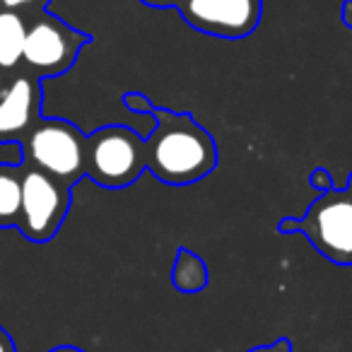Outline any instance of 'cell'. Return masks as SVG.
<instances>
[{"mask_svg":"<svg viewBox=\"0 0 352 352\" xmlns=\"http://www.w3.org/2000/svg\"><path fill=\"white\" fill-rule=\"evenodd\" d=\"M145 138L147 171L166 186H191L217 169L215 138L188 111L155 107Z\"/></svg>","mask_w":352,"mask_h":352,"instance_id":"1","label":"cell"},{"mask_svg":"<svg viewBox=\"0 0 352 352\" xmlns=\"http://www.w3.org/2000/svg\"><path fill=\"white\" fill-rule=\"evenodd\" d=\"M278 232H302L326 261L336 265H352V193L347 188H328L299 220H280Z\"/></svg>","mask_w":352,"mask_h":352,"instance_id":"2","label":"cell"},{"mask_svg":"<svg viewBox=\"0 0 352 352\" xmlns=\"http://www.w3.org/2000/svg\"><path fill=\"white\" fill-rule=\"evenodd\" d=\"M22 164L46 171L70 188L87 174V135L65 118H39L20 142Z\"/></svg>","mask_w":352,"mask_h":352,"instance_id":"3","label":"cell"},{"mask_svg":"<svg viewBox=\"0 0 352 352\" xmlns=\"http://www.w3.org/2000/svg\"><path fill=\"white\" fill-rule=\"evenodd\" d=\"M147 169L145 138L126 126H102L87 135V179L109 191L128 188Z\"/></svg>","mask_w":352,"mask_h":352,"instance_id":"4","label":"cell"},{"mask_svg":"<svg viewBox=\"0 0 352 352\" xmlns=\"http://www.w3.org/2000/svg\"><path fill=\"white\" fill-rule=\"evenodd\" d=\"M92 41L87 32H80L51 15L49 10H39L27 15V36L22 68H27L39 80L65 75L78 60L80 51Z\"/></svg>","mask_w":352,"mask_h":352,"instance_id":"5","label":"cell"},{"mask_svg":"<svg viewBox=\"0 0 352 352\" xmlns=\"http://www.w3.org/2000/svg\"><path fill=\"white\" fill-rule=\"evenodd\" d=\"M70 203H73V188L68 184L25 164L17 232L32 244H49L63 227L70 212Z\"/></svg>","mask_w":352,"mask_h":352,"instance_id":"6","label":"cell"},{"mask_svg":"<svg viewBox=\"0 0 352 352\" xmlns=\"http://www.w3.org/2000/svg\"><path fill=\"white\" fill-rule=\"evenodd\" d=\"M179 12L196 32L236 41L258 30L263 0H184Z\"/></svg>","mask_w":352,"mask_h":352,"instance_id":"7","label":"cell"},{"mask_svg":"<svg viewBox=\"0 0 352 352\" xmlns=\"http://www.w3.org/2000/svg\"><path fill=\"white\" fill-rule=\"evenodd\" d=\"M44 87L27 68L0 80V145H20L39 123Z\"/></svg>","mask_w":352,"mask_h":352,"instance_id":"8","label":"cell"},{"mask_svg":"<svg viewBox=\"0 0 352 352\" xmlns=\"http://www.w3.org/2000/svg\"><path fill=\"white\" fill-rule=\"evenodd\" d=\"M27 15L0 6V80L22 68Z\"/></svg>","mask_w":352,"mask_h":352,"instance_id":"9","label":"cell"},{"mask_svg":"<svg viewBox=\"0 0 352 352\" xmlns=\"http://www.w3.org/2000/svg\"><path fill=\"white\" fill-rule=\"evenodd\" d=\"M25 164H0V230H17Z\"/></svg>","mask_w":352,"mask_h":352,"instance_id":"10","label":"cell"},{"mask_svg":"<svg viewBox=\"0 0 352 352\" xmlns=\"http://www.w3.org/2000/svg\"><path fill=\"white\" fill-rule=\"evenodd\" d=\"M171 285L184 294H198L208 287V265L196 251L182 249L176 251L174 265H171Z\"/></svg>","mask_w":352,"mask_h":352,"instance_id":"11","label":"cell"},{"mask_svg":"<svg viewBox=\"0 0 352 352\" xmlns=\"http://www.w3.org/2000/svg\"><path fill=\"white\" fill-rule=\"evenodd\" d=\"M123 107L133 113H142V116H152V111H155V104H152L150 99L140 92H126L123 94Z\"/></svg>","mask_w":352,"mask_h":352,"instance_id":"12","label":"cell"},{"mask_svg":"<svg viewBox=\"0 0 352 352\" xmlns=\"http://www.w3.org/2000/svg\"><path fill=\"white\" fill-rule=\"evenodd\" d=\"M0 6L8 10L22 12V15H34L39 10H46L49 0H0Z\"/></svg>","mask_w":352,"mask_h":352,"instance_id":"13","label":"cell"},{"mask_svg":"<svg viewBox=\"0 0 352 352\" xmlns=\"http://www.w3.org/2000/svg\"><path fill=\"white\" fill-rule=\"evenodd\" d=\"M309 184H311L314 188H318V191H328V188H333V176L328 169H323V166H316V169L309 174Z\"/></svg>","mask_w":352,"mask_h":352,"instance_id":"14","label":"cell"},{"mask_svg":"<svg viewBox=\"0 0 352 352\" xmlns=\"http://www.w3.org/2000/svg\"><path fill=\"white\" fill-rule=\"evenodd\" d=\"M249 352H292V342H289L287 338H278V340L268 342V345L251 347Z\"/></svg>","mask_w":352,"mask_h":352,"instance_id":"15","label":"cell"},{"mask_svg":"<svg viewBox=\"0 0 352 352\" xmlns=\"http://www.w3.org/2000/svg\"><path fill=\"white\" fill-rule=\"evenodd\" d=\"M140 3L147 8H160V10H166V8H176L179 10V6H182L184 0H140Z\"/></svg>","mask_w":352,"mask_h":352,"instance_id":"16","label":"cell"},{"mask_svg":"<svg viewBox=\"0 0 352 352\" xmlns=\"http://www.w3.org/2000/svg\"><path fill=\"white\" fill-rule=\"evenodd\" d=\"M342 25L345 27H350L352 30V0H345V3H342Z\"/></svg>","mask_w":352,"mask_h":352,"instance_id":"17","label":"cell"},{"mask_svg":"<svg viewBox=\"0 0 352 352\" xmlns=\"http://www.w3.org/2000/svg\"><path fill=\"white\" fill-rule=\"evenodd\" d=\"M49 352H85L82 347H75V345H58V347H51Z\"/></svg>","mask_w":352,"mask_h":352,"instance_id":"18","label":"cell"},{"mask_svg":"<svg viewBox=\"0 0 352 352\" xmlns=\"http://www.w3.org/2000/svg\"><path fill=\"white\" fill-rule=\"evenodd\" d=\"M345 188H347V191L352 193V174H350V179H347V186H345Z\"/></svg>","mask_w":352,"mask_h":352,"instance_id":"19","label":"cell"}]
</instances>
